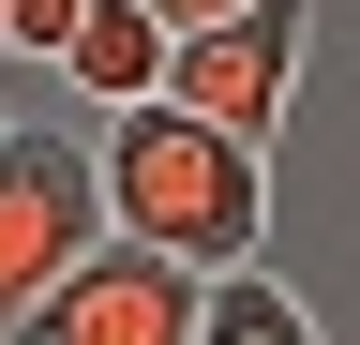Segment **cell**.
I'll return each mask as SVG.
<instances>
[{
  "mask_svg": "<svg viewBox=\"0 0 360 345\" xmlns=\"http://www.w3.org/2000/svg\"><path fill=\"white\" fill-rule=\"evenodd\" d=\"M105 226V181H90V136L0 105V345L30 330V300L75 271V240Z\"/></svg>",
  "mask_w": 360,
  "mask_h": 345,
  "instance_id": "7a4b0ae2",
  "label": "cell"
},
{
  "mask_svg": "<svg viewBox=\"0 0 360 345\" xmlns=\"http://www.w3.org/2000/svg\"><path fill=\"white\" fill-rule=\"evenodd\" d=\"M90 181H105V226L165 240V255H195V271H225V255H270V150H255V136H225V120H195L180 91L105 105Z\"/></svg>",
  "mask_w": 360,
  "mask_h": 345,
  "instance_id": "6da1fadb",
  "label": "cell"
},
{
  "mask_svg": "<svg viewBox=\"0 0 360 345\" xmlns=\"http://www.w3.org/2000/svg\"><path fill=\"white\" fill-rule=\"evenodd\" d=\"M60 91H90V105L165 91V15H150V0H90V15L60 30Z\"/></svg>",
  "mask_w": 360,
  "mask_h": 345,
  "instance_id": "5b68a950",
  "label": "cell"
},
{
  "mask_svg": "<svg viewBox=\"0 0 360 345\" xmlns=\"http://www.w3.org/2000/svg\"><path fill=\"white\" fill-rule=\"evenodd\" d=\"M150 15H165V30H195V15H225V0H150Z\"/></svg>",
  "mask_w": 360,
  "mask_h": 345,
  "instance_id": "ba28073f",
  "label": "cell"
},
{
  "mask_svg": "<svg viewBox=\"0 0 360 345\" xmlns=\"http://www.w3.org/2000/svg\"><path fill=\"white\" fill-rule=\"evenodd\" d=\"M195 345H315V300L270 285L255 255H225V271L195 285Z\"/></svg>",
  "mask_w": 360,
  "mask_h": 345,
  "instance_id": "8992f818",
  "label": "cell"
},
{
  "mask_svg": "<svg viewBox=\"0 0 360 345\" xmlns=\"http://www.w3.org/2000/svg\"><path fill=\"white\" fill-rule=\"evenodd\" d=\"M75 15H90V0H0V60H60Z\"/></svg>",
  "mask_w": 360,
  "mask_h": 345,
  "instance_id": "52a82bcc",
  "label": "cell"
},
{
  "mask_svg": "<svg viewBox=\"0 0 360 345\" xmlns=\"http://www.w3.org/2000/svg\"><path fill=\"white\" fill-rule=\"evenodd\" d=\"M300 46H315V0H225V15L195 30H165V91L225 120V136H285V105H300Z\"/></svg>",
  "mask_w": 360,
  "mask_h": 345,
  "instance_id": "3957f363",
  "label": "cell"
},
{
  "mask_svg": "<svg viewBox=\"0 0 360 345\" xmlns=\"http://www.w3.org/2000/svg\"><path fill=\"white\" fill-rule=\"evenodd\" d=\"M195 255H165V240H135V226H90L75 240V271L30 300V345H195Z\"/></svg>",
  "mask_w": 360,
  "mask_h": 345,
  "instance_id": "277c9868",
  "label": "cell"
}]
</instances>
